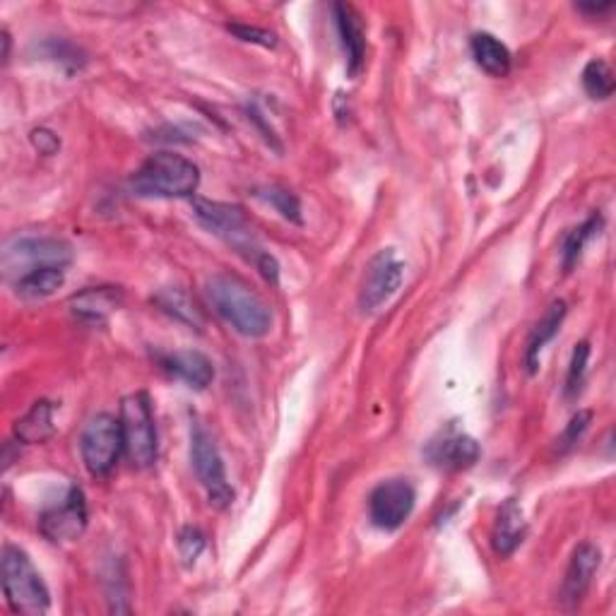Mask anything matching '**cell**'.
<instances>
[{
	"label": "cell",
	"mask_w": 616,
	"mask_h": 616,
	"mask_svg": "<svg viewBox=\"0 0 616 616\" xmlns=\"http://www.w3.org/2000/svg\"><path fill=\"white\" fill-rule=\"evenodd\" d=\"M15 434L22 443H44L54 434V405L37 402L15 426Z\"/></svg>",
	"instance_id": "ffe728a7"
},
{
	"label": "cell",
	"mask_w": 616,
	"mask_h": 616,
	"mask_svg": "<svg viewBox=\"0 0 616 616\" xmlns=\"http://www.w3.org/2000/svg\"><path fill=\"white\" fill-rule=\"evenodd\" d=\"M402 280H405V263L398 258L395 248H383L371 258L364 272L359 289V308L364 313H376L398 294Z\"/></svg>",
	"instance_id": "9c48e42d"
},
{
	"label": "cell",
	"mask_w": 616,
	"mask_h": 616,
	"mask_svg": "<svg viewBox=\"0 0 616 616\" xmlns=\"http://www.w3.org/2000/svg\"><path fill=\"white\" fill-rule=\"evenodd\" d=\"M191 462L200 484L208 489L210 504H215L217 508H227L234 499V491L229 489L227 475H224V462L215 438L208 434L203 424L191 426Z\"/></svg>",
	"instance_id": "ba28073f"
},
{
	"label": "cell",
	"mask_w": 616,
	"mask_h": 616,
	"mask_svg": "<svg viewBox=\"0 0 616 616\" xmlns=\"http://www.w3.org/2000/svg\"><path fill=\"white\" fill-rule=\"evenodd\" d=\"M580 13H590V15H604V13H612L614 5L612 3H604V5H578Z\"/></svg>",
	"instance_id": "4dcf8cb0"
},
{
	"label": "cell",
	"mask_w": 616,
	"mask_h": 616,
	"mask_svg": "<svg viewBox=\"0 0 616 616\" xmlns=\"http://www.w3.org/2000/svg\"><path fill=\"white\" fill-rule=\"evenodd\" d=\"M470 49H472V58H475V63L487 75L506 78L508 73H511L513 56H511V51H508V46L501 39H496L494 34H489V32L475 34V37H472V42H470Z\"/></svg>",
	"instance_id": "ac0fdd59"
},
{
	"label": "cell",
	"mask_w": 616,
	"mask_h": 616,
	"mask_svg": "<svg viewBox=\"0 0 616 616\" xmlns=\"http://www.w3.org/2000/svg\"><path fill=\"white\" fill-rule=\"evenodd\" d=\"M179 549L183 554L186 561H196L200 552L205 549V537L203 532L196 530V528H186L179 537Z\"/></svg>",
	"instance_id": "f1b7e54d"
},
{
	"label": "cell",
	"mask_w": 616,
	"mask_h": 616,
	"mask_svg": "<svg viewBox=\"0 0 616 616\" xmlns=\"http://www.w3.org/2000/svg\"><path fill=\"white\" fill-rule=\"evenodd\" d=\"M123 304V294L114 287H90L85 292L75 294L70 299V311L75 318H80L82 323L90 325H102L106 323L118 306Z\"/></svg>",
	"instance_id": "e0dca14e"
},
{
	"label": "cell",
	"mask_w": 616,
	"mask_h": 616,
	"mask_svg": "<svg viewBox=\"0 0 616 616\" xmlns=\"http://www.w3.org/2000/svg\"><path fill=\"white\" fill-rule=\"evenodd\" d=\"M87 528V504L80 487H70L66 499L46 508L39 518V530L46 540L56 544L78 540Z\"/></svg>",
	"instance_id": "7c38bea8"
},
{
	"label": "cell",
	"mask_w": 616,
	"mask_h": 616,
	"mask_svg": "<svg viewBox=\"0 0 616 616\" xmlns=\"http://www.w3.org/2000/svg\"><path fill=\"white\" fill-rule=\"evenodd\" d=\"M583 87L590 99H609L614 94V73L612 68L602 61V58H592V61L583 70Z\"/></svg>",
	"instance_id": "cb8c5ba5"
},
{
	"label": "cell",
	"mask_w": 616,
	"mask_h": 616,
	"mask_svg": "<svg viewBox=\"0 0 616 616\" xmlns=\"http://www.w3.org/2000/svg\"><path fill=\"white\" fill-rule=\"evenodd\" d=\"M564 318H566V301L559 299L547 308V313L542 316V321L535 325V330H532V335L528 340V350H525L528 374H537L542 350L547 347V342H552L556 333H559Z\"/></svg>",
	"instance_id": "d6986e66"
},
{
	"label": "cell",
	"mask_w": 616,
	"mask_h": 616,
	"mask_svg": "<svg viewBox=\"0 0 616 616\" xmlns=\"http://www.w3.org/2000/svg\"><path fill=\"white\" fill-rule=\"evenodd\" d=\"M528 537V520L523 506L516 499H506L496 513V523L491 532L494 552L499 556H511Z\"/></svg>",
	"instance_id": "9a60e30c"
},
{
	"label": "cell",
	"mask_w": 616,
	"mask_h": 616,
	"mask_svg": "<svg viewBox=\"0 0 616 616\" xmlns=\"http://www.w3.org/2000/svg\"><path fill=\"white\" fill-rule=\"evenodd\" d=\"M592 422V412L583 410V412H578L576 417L566 424V429L564 434L556 438V453H568V450L576 448V443L583 438V434L588 431V426Z\"/></svg>",
	"instance_id": "4316f807"
},
{
	"label": "cell",
	"mask_w": 616,
	"mask_h": 616,
	"mask_svg": "<svg viewBox=\"0 0 616 616\" xmlns=\"http://www.w3.org/2000/svg\"><path fill=\"white\" fill-rule=\"evenodd\" d=\"M66 284V270L63 268H44L37 272H29L22 280L15 282V289L25 299H46L54 296Z\"/></svg>",
	"instance_id": "44dd1931"
},
{
	"label": "cell",
	"mask_w": 616,
	"mask_h": 616,
	"mask_svg": "<svg viewBox=\"0 0 616 616\" xmlns=\"http://www.w3.org/2000/svg\"><path fill=\"white\" fill-rule=\"evenodd\" d=\"M205 294L217 316H222L239 335L256 340L265 337L272 330L270 306L241 277L217 272L208 280Z\"/></svg>",
	"instance_id": "6da1fadb"
},
{
	"label": "cell",
	"mask_w": 616,
	"mask_h": 616,
	"mask_svg": "<svg viewBox=\"0 0 616 616\" xmlns=\"http://www.w3.org/2000/svg\"><path fill=\"white\" fill-rule=\"evenodd\" d=\"M154 304H157L164 313L176 318L179 323H186L196 330L203 328V316H200L196 304L188 299V294L181 289H176V287L162 289L157 296H154Z\"/></svg>",
	"instance_id": "7402d4cb"
},
{
	"label": "cell",
	"mask_w": 616,
	"mask_h": 616,
	"mask_svg": "<svg viewBox=\"0 0 616 616\" xmlns=\"http://www.w3.org/2000/svg\"><path fill=\"white\" fill-rule=\"evenodd\" d=\"M588 359H590V345L588 342H578L571 357V366H568L566 376V398H573L583 388V378L588 371Z\"/></svg>",
	"instance_id": "484cf974"
},
{
	"label": "cell",
	"mask_w": 616,
	"mask_h": 616,
	"mask_svg": "<svg viewBox=\"0 0 616 616\" xmlns=\"http://www.w3.org/2000/svg\"><path fill=\"white\" fill-rule=\"evenodd\" d=\"M123 453L135 467L147 470L157 462V424L147 393H133L121 402Z\"/></svg>",
	"instance_id": "8992f818"
},
{
	"label": "cell",
	"mask_w": 616,
	"mask_h": 616,
	"mask_svg": "<svg viewBox=\"0 0 616 616\" xmlns=\"http://www.w3.org/2000/svg\"><path fill=\"white\" fill-rule=\"evenodd\" d=\"M602 224H604L602 215H592L590 220H585L583 224H580L578 229L568 232L566 241H564V268H566V270H571V268L578 263L580 256H583V251H585L588 241H590L595 234H600Z\"/></svg>",
	"instance_id": "603a6c76"
},
{
	"label": "cell",
	"mask_w": 616,
	"mask_h": 616,
	"mask_svg": "<svg viewBox=\"0 0 616 616\" xmlns=\"http://www.w3.org/2000/svg\"><path fill=\"white\" fill-rule=\"evenodd\" d=\"M200 186V169L174 152H159L130 176V191L140 198H191Z\"/></svg>",
	"instance_id": "7a4b0ae2"
},
{
	"label": "cell",
	"mask_w": 616,
	"mask_h": 616,
	"mask_svg": "<svg viewBox=\"0 0 616 616\" xmlns=\"http://www.w3.org/2000/svg\"><path fill=\"white\" fill-rule=\"evenodd\" d=\"M80 450L85 467L92 477H109L116 467L118 458L123 453V436H121V422L111 414H97L92 417L82 431Z\"/></svg>",
	"instance_id": "52a82bcc"
},
{
	"label": "cell",
	"mask_w": 616,
	"mask_h": 616,
	"mask_svg": "<svg viewBox=\"0 0 616 616\" xmlns=\"http://www.w3.org/2000/svg\"><path fill=\"white\" fill-rule=\"evenodd\" d=\"M229 32L236 34V37H239L241 42L265 46V49H275V46H277V37L268 29L248 27V25H229Z\"/></svg>",
	"instance_id": "83f0119b"
},
{
	"label": "cell",
	"mask_w": 616,
	"mask_h": 616,
	"mask_svg": "<svg viewBox=\"0 0 616 616\" xmlns=\"http://www.w3.org/2000/svg\"><path fill=\"white\" fill-rule=\"evenodd\" d=\"M600 564H602V552L592 542H583L573 552L571 564H568L566 568V578H564V588H561V597L566 604H571L573 607V604L583 600V595L592 583V578H595L597 573Z\"/></svg>",
	"instance_id": "4fadbf2b"
},
{
	"label": "cell",
	"mask_w": 616,
	"mask_h": 616,
	"mask_svg": "<svg viewBox=\"0 0 616 616\" xmlns=\"http://www.w3.org/2000/svg\"><path fill=\"white\" fill-rule=\"evenodd\" d=\"M414 504H417V491L407 479H388L378 484L369 496V518L378 530L395 532L410 520Z\"/></svg>",
	"instance_id": "30bf717a"
},
{
	"label": "cell",
	"mask_w": 616,
	"mask_h": 616,
	"mask_svg": "<svg viewBox=\"0 0 616 616\" xmlns=\"http://www.w3.org/2000/svg\"><path fill=\"white\" fill-rule=\"evenodd\" d=\"M337 32L342 39V49L347 56V73L350 78H357L366 61V29L357 10L345 3L333 5Z\"/></svg>",
	"instance_id": "5bb4252c"
},
{
	"label": "cell",
	"mask_w": 616,
	"mask_h": 616,
	"mask_svg": "<svg viewBox=\"0 0 616 616\" xmlns=\"http://www.w3.org/2000/svg\"><path fill=\"white\" fill-rule=\"evenodd\" d=\"M32 142L42 154H54L58 147H61V142H58V138L51 133V130H44V128L34 130Z\"/></svg>",
	"instance_id": "f546056e"
},
{
	"label": "cell",
	"mask_w": 616,
	"mask_h": 616,
	"mask_svg": "<svg viewBox=\"0 0 616 616\" xmlns=\"http://www.w3.org/2000/svg\"><path fill=\"white\" fill-rule=\"evenodd\" d=\"M73 263V246L56 236H17L3 248V270L8 280H22L44 268H68Z\"/></svg>",
	"instance_id": "5b68a950"
},
{
	"label": "cell",
	"mask_w": 616,
	"mask_h": 616,
	"mask_svg": "<svg viewBox=\"0 0 616 616\" xmlns=\"http://www.w3.org/2000/svg\"><path fill=\"white\" fill-rule=\"evenodd\" d=\"M260 200H265L272 208H275L284 220L301 224V203L299 198H296L287 188H280V186H268V188H258L256 193Z\"/></svg>",
	"instance_id": "d4e9b609"
},
{
	"label": "cell",
	"mask_w": 616,
	"mask_h": 616,
	"mask_svg": "<svg viewBox=\"0 0 616 616\" xmlns=\"http://www.w3.org/2000/svg\"><path fill=\"white\" fill-rule=\"evenodd\" d=\"M0 568H3V592L10 609L29 616H39L49 609V588H46L42 573L34 568L25 552L8 544L3 549V564H0Z\"/></svg>",
	"instance_id": "3957f363"
},
{
	"label": "cell",
	"mask_w": 616,
	"mask_h": 616,
	"mask_svg": "<svg viewBox=\"0 0 616 616\" xmlns=\"http://www.w3.org/2000/svg\"><path fill=\"white\" fill-rule=\"evenodd\" d=\"M162 366L164 371H169L174 378H179V381H183L193 390H205L212 383V378H215V366H212V362L203 352L196 350L167 354V357L162 359Z\"/></svg>",
	"instance_id": "2e32d148"
},
{
	"label": "cell",
	"mask_w": 616,
	"mask_h": 616,
	"mask_svg": "<svg viewBox=\"0 0 616 616\" xmlns=\"http://www.w3.org/2000/svg\"><path fill=\"white\" fill-rule=\"evenodd\" d=\"M193 215L210 234H215L222 241H227L236 253H241L246 260H251L253 265H258L260 260H263V256L268 253L263 251V246L258 244L251 222L246 220L241 208L227 205V203H215V200H205V198H196Z\"/></svg>",
	"instance_id": "277c9868"
},
{
	"label": "cell",
	"mask_w": 616,
	"mask_h": 616,
	"mask_svg": "<svg viewBox=\"0 0 616 616\" xmlns=\"http://www.w3.org/2000/svg\"><path fill=\"white\" fill-rule=\"evenodd\" d=\"M479 443L470 434L460 431L455 424H448L424 448V458L429 460V465L441 472L470 470L479 460Z\"/></svg>",
	"instance_id": "8fae6325"
}]
</instances>
